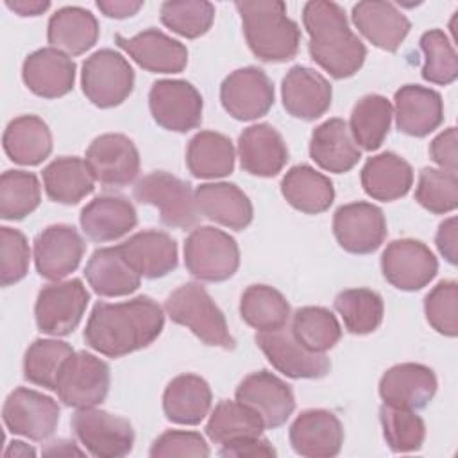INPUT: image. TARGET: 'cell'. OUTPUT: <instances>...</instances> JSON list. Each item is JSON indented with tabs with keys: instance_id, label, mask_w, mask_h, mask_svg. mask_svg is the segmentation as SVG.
Returning a JSON list of instances; mask_svg holds the SVG:
<instances>
[{
	"instance_id": "cell-1",
	"label": "cell",
	"mask_w": 458,
	"mask_h": 458,
	"mask_svg": "<svg viewBox=\"0 0 458 458\" xmlns=\"http://www.w3.org/2000/svg\"><path fill=\"white\" fill-rule=\"evenodd\" d=\"M163 326V308L147 295L123 302H97L86 322L84 340L107 358H122L150 345Z\"/></svg>"
},
{
	"instance_id": "cell-2",
	"label": "cell",
	"mask_w": 458,
	"mask_h": 458,
	"mask_svg": "<svg viewBox=\"0 0 458 458\" xmlns=\"http://www.w3.org/2000/svg\"><path fill=\"white\" fill-rule=\"evenodd\" d=\"M302 23L310 36V55L333 79L352 77L365 63L367 48L351 30L342 5L311 0L302 9Z\"/></svg>"
},
{
	"instance_id": "cell-3",
	"label": "cell",
	"mask_w": 458,
	"mask_h": 458,
	"mask_svg": "<svg viewBox=\"0 0 458 458\" xmlns=\"http://www.w3.org/2000/svg\"><path fill=\"white\" fill-rule=\"evenodd\" d=\"M240 13L243 34L250 52L265 63H284L295 57L301 43L299 25L286 14L279 0H243Z\"/></svg>"
},
{
	"instance_id": "cell-4",
	"label": "cell",
	"mask_w": 458,
	"mask_h": 458,
	"mask_svg": "<svg viewBox=\"0 0 458 458\" xmlns=\"http://www.w3.org/2000/svg\"><path fill=\"white\" fill-rule=\"evenodd\" d=\"M165 311L172 322L188 327L202 344L225 351L234 349L236 342L225 317L202 284L184 283L175 288L165 301Z\"/></svg>"
},
{
	"instance_id": "cell-5",
	"label": "cell",
	"mask_w": 458,
	"mask_h": 458,
	"mask_svg": "<svg viewBox=\"0 0 458 458\" xmlns=\"http://www.w3.org/2000/svg\"><path fill=\"white\" fill-rule=\"evenodd\" d=\"M184 265L199 281H227L240 267L238 243L222 229L199 225L184 242Z\"/></svg>"
},
{
	"instance_id": "cell-6",
	"label": "cell",
	"mask_w": 458,
	"mask_h": 458,
	"mask_svg": "<svg viewBox=\"0 0 458 458\" xmlns=\"http://www.w3.org/2000/svg\"><path fill=\"white\" fill-rule=\"evenodd\" d=\"M81 86L93 106L109 109L120 106L132 93L134 70L120 52L102 48L82 63Z\"/></svg>"
},
{
	"instance_id": "cell-7",
	"label": "cell",
	"mask_w": 458,
	"mask_h": 458,
	"mask_svg": "<svg viewBox=\"0 0 458 458\" xmlns=\"http://www.w3.org/2000/svg\"><path fill=\"white\" fill-rule=\"evenodd\" d=\"M134 199L156 206L161 222L168 227L188 229L197 224L200 215L190 182L161 170L147 174L136 182Z\"/></svg>"
},
{
	"instance_id": "cell-8",
	"label": "cell",
	"mask_w": 458,
	"mask_h": 458,
	"mask_svg": "<svg viewBox=\"0 0 458 458\" xmlns=\"http://www.w3.org/2000/svg\"><path fill=\"white\" fill-rule=\"evenodd\" d=\"M89 293L81 279L55 281L39 290L34 315L38 329L50 336L70 335L82 320Z\"/></svg>"
},
{
	"instance_id": "cell-9",
	"label": "cell",
	"mask_w": 458,
	"mask_h": 458,
	"mask_svg": "<svg viewBox=\"0 0 458 458\" xmlns=\"http://www.w3.org/2000/svg\"><path fill=\"white\" fill-rule=\"evenodd\" d=\"M72 429L86 451L98 458L125 456L134 445V429L131 422L106 410H77L72 415Z\"/></svg>"
},
{
	"instance_id": "cell-10",
	"label": "cell",
	"mask_w": 458,
	"mask_h": 458,
	"mask_svg": "<svg viewBox=\"0 0 458 458\" xmlns=\"http://www.w3.org/2000/svg\"><path fill=\"white\" fill-rule=\"evenodd\" d=\"M148 107L159 127L172 132H188L200 125L204 102L188 81L161 79L148 91Z\"/></svg>"
},
{
	"instance_id": "cell-11",
	"label": "cell",
	"mask_w": 458,
	"mask_h": 458,
	"mask_svg": "<svg viewBox=\"0 0 458 458\" xmlns=\"http://www.w3.org/2000/svg\"><path fill=\"white\" fill-rule=\"evenodd\" d=\"M109 383V365L91 352L79 351L66 361L55 392L66 406L95 408L106 399Z\"/></svg>"
},
{
	"instance_id": "cell-12",
	"label": "cell",
	"mask_w": 458,
	"mask_h": 458,
	"mask_svg": "<svg viewBox=\"0 0 458 458\" xmlns=\"http://www.w3.org/2000/svg\"><path fill=\"white\" fill-rule=\"evenodd\" d=\"M256 344L276 370L293 379L324 377L331 361L326 354L306 349L288 326L274 331H258Z\"/></svg>"
},
{
	"instance_id": "cell-13",
	"label": "cell",
	"mask_w": 458,
	"mask_h": 458,
	"mask_svg": "<svg viewBox=\"0 0 458 458\" xmlns=\"http://www.w3.org/2000/svg\"><path fill=\"white\" fill-rule=\"evenodd\" d=\"M385 279L397 290L415 292L433 281L438 261L429 247L419 240L401 238L386 245L381 254Z\"/></svg>"
},
{
	"instance_id": "cell-14",
	"label": "cell",
	"mask_w": 458,
	"mask_h": 458,
	"mask_svg": "<svg viewBox=\"0 0 458 458\" xmlns=\"http://www.w3.org/2000/svg\"><path fill=\"white\" fill-rule=\"evenodd\" d=\"M2 419L11 433L41 442L54 435L59 422V406L50 395L20 386L7 395Z\"/></svg>"
},
{
	"instance_id": "cell-15",
	"label": "cell",
	"mask_w": 458,
	"mask_h": 458,
	"mask_svg": "<svg viewBox=\"0 0 458 458\" xmlns=\"http://www.w3.org/2000/svg\"><path fill=\"white\" fill-rule=\"evenodd\" d=\"M220 102L234 120H258L274 106V84L261 68H238L224 79Z\"/></svg>"
},
{
	"instance_id": "cell-16",
	"label": "cell",
	"mask_w": 458,
	"mask_h": 458,
	"mask_svg": "<svg viewBox=\"0 0 458 458\" xmlns=\"http://www.w3.org/2000/svg\"><path fill=\"white\" fill-rule=\"evenodd\" d=\"M86 163L95 181L106 186H127L140 174V152L125 134L97 136L86 150Z\"/></svg>"
},
{
	"instance_id": "cell-17",
	"label": "cell",
	"mask_w": 458,
	"mask_h": 458,
	"mask_svg": "<svg viewBox=\"0 0 458 458\" xmlns=\"http://www.w3.org/2000/svg\"><path fill=\"white\" fill-rule=\"evenodd\" d=\"M333 233L344 250L351 254H370L386 238V220L377 206L370 202H351L335 211Z\"/></svg>"
},
{
	"instance_id": "cell-18",
	"label": "cell",
	"mask_w": 458,
	"mask_h": 458,
	"mask_svg": "<svg viewBox=\"0 0 458 458\" xmlns=\"http://www.w3.org/2000/svg\"><path fill=\"white\" fill-rule=\"evenodd\" d=\"M84 249V240L73 225H48L34 240L36 270L45 279L61 281L79 267Z\"/></svg>"
},
{
	"instance_id": "cell-19",
	"label": "cell",
	"mask_w": 458,
	"mask_h": 458,
	"mask_svg": "<svg viewBox=\"0 0 458 458\" xmlns=\"http://www.w3.org/2000/svg\"><path fill=\"white\" fill-rule=\"evenodd\" d=\"M236 401L252 408L263 420L265 428L283 426L295 410V397L281 377L259 370L242 379L236 388Z\"/></svg>"
},
{
	"instance_id": "cell-20",
	"label": "cell",
	"mask_w": 458,
	"mask_h": 458,
	"mask_svg": "<svg viewBox=\"0 0 458 458\" xmlns=\"http://www.w3.org/2000/svg\"><path fill=\"white\" fill-rule=\"evenodd\" d=\"M288 437L297 454L306 458H331L342 449L344 428L333 411L313 408L297 415Z\"/></svg>"
},
{
	"instance_id": "cell-21",
	"label": "cell",
	"mask_w": 458,
	"mask_h": 458,
	"mask_svg": "<svg viewBox=\"0 0 458 458\" xmlns=\"http://www.w3.org/2000/svg\"><path fill=\"white\" fill-rule=\"evenodd\" d=\"M283 107L299 120L320 118L331 106L333 89L329 81L308 66H292L281 82Z\"/></svg>"
},
{
	"instance_id": "cell-22",
	"label": "cell",
	"mask_w": 458,
	"mask_h": 458,
	"mask_svg": "<svg viewBox=\"0 0 458 458\" xmlns=\"http://www.w3.org/2000/svg\"><path fill=\"white\" fill-rule=\"evenodd\" d=\"M114 41L143 70L152 73H179L188 64L186 47L157 29H147L132 38L116 34Z\"/></svg>"
},
{
	"instance_id": "cell-23",
	"label": "cell",
	"mask_w": 458,
	"mask_h": 458,
	"mask_svg": "<svg viewBox=\"0 0 458 458\" xmlns=\"http://www.w3.org/2000/svg\"><path fill=\"white\" fill-rule=\"evenodd\" d=\"M25 86L41 98H59L73 89L75 63L64 52L47 47L29 54L21 66Z\"/></svg>"
},
{
	"instance_id": "cell-24",
	"label": "cell",
	"mask_w": 458,
	"mask_h": 458,
	"mask_svg": "<svg viewBox=\"0 0 458 458\" xmlns=\"http://www.w3.org/2000/svg\"><path fill=\"white\" fill-rule=\"evenodd\" d=\"M437 376L422 363H399L390 367L379 379V395L385 404L420 410L437 394Z\"/></svg>"
},
{
	"instance_id": "cell-25",
	"label": "cell",
	"mask_w": 458,
	"mask_h": 458,
	"mask_svg": "<svg viewBox=\"0 0 458 458\" xmlns=\"http://www.w3.org/2000/svg\"><path fill=\"white\" fill-rule=\"evenodd\" d=\"M394 114L397 129L413 138H424L444 122V104L438 91L406 84L395 91Z\"/></svg>"
},
{
	"instance_id": "cell-26",
	"label": "cell",
	"mask_w": 458,
	"mask_h": 458,
	"mask_svg": "<svg viewBox=\"0 0 458 458\" xmlns=\"http://www.w3.org/2000/svg\"><path fill=\"white\" fill-rule=\"evenodd\" d=\"M238 157L247 174L274 177L284 168L288 148L283 136L270 123H254L243 129L238 138Z\"/></svg>"
},
{
	"instance_id": "cell-27",
	"label": "cell",
	"mask_w": 458,
	"mask_h": 458,
	"mask_svg": "<svg viewBox=\"0 0 458 458\" xmlns=\"http://www.w3.org/2000/svg\"><path fill=\"white\" fill-rule=\"evenodd\" d=\"M352 21L374 47L386 52H395L411 29L410 20L392 2L381 0L358 2Z\"/></svg>"
},
{
	"instance_id": "cell-28",
	"label": "cell",
	"mask_w": 458,
	"mask_h": 458,
	"mask_svg": "<svg viewBox=\"0 0 458 458\" xmlns=\"http://www.w3.org/2000/svg\"><path fill=\"white\" fill-rule=\"evenodd\" d=\"M82 233L93 242H114L138 224L132 202L120 195H100L86 204L79 216Z\"/></svg>"
},
{
	"instance_id": "cell-29",
	"label": "cell",
	"mask_w": 458,
	"mask_h": 458,
	"mask_svg": "<svg viewBox=\"0 0 458 458\" xmlns=\"http://www.w3.org/2000/svg\"><path fill=\"white\" fill-rule=\"evenodd\" d=\"M118 247L127 263L141 277L157 279L177 267V243L165 231H140Z\"/></svg>"
},
{
	"instance_id": "cell-30",
	"label": "cell",
	"mask_w": 458,
	"mask_h": 458,
	"mask_svg": "<svg viewBox=\"0 0 458 458\" xmlns=\"http://www.w3.org/2000/svg\"><path fill=\"white\" fill-rule=\"evenodd\" d=\"M310 156L322 170L344 174L356 166L361 150L354 143L347 122L342 118H329L313 129Z\"/></svg>"
},
{
	"instance_id": "cell-31",
	"label": "cell",
	"mask_w": 458,
	"mask_h": 458,
	"mask_svg": "<svg viewBox=\"0 0 458 458\" xmlns=\"http://www.w3.org/2000/svg\"><path fill=\"white\" fill-rule=\"evenodd\" d=\"M199 213L206 218L234 229H245L254 216L250 199L233 182H204L195 190Z\"/></svg>"
},
{
	"instance_id": "cell-32",
	"label": "cell",
	"mask_w": 458,
	"mask_h": 458,
	"mask_svg": "<svg viewBox=\"0 0 458 458\" xmlns=\"http://www.w3.org/2000/svg\"><path fill=\"white\" fill-rule=\"evenodd\" d=\"M84 276L97 295L123 297L140 288L141 276L127 263L120 247L97 249L86 263Z\"/></svg>"
},
{
	"instance_id": "cell-33",
	"label": "cell",
	"mask_w": 458,
	"mask_h": 458,
	"mask_svg": "<svg viewBox=\"0 0 458 458\" xmlns=\"http://www.w3.org/2000/svg\"><path fill=\"white\" fill-rule=\"evenodd\" d=\"M213 394L208 381L197 374L174 377L163 392V411L168 420L184 426L200 424L211 410Z\"/></svg>"
},
{
	"instance_id": "cell-34",
	"label": "cell",
	"mask_w": 458,
	"mask_h": 458,
	"mask_svg": "<svg viewBox=\"0 0 458 458\" xmlns=\"http://www.w3.org/2000/svg\"><path fill=\"white\" fill-rule=\"evenodd\" d=\"M361 186L374 200H397L413 184V170L406 159L394 152H381L365 161L361 168Z\"/></svg>"
},
{
	"instance_id": "cell-35",
	"label": "cell",
	"mask_w": 458,
	"mask_h": 458,
	"mask_svg": "<svg viewBox=\"0 0 458 458\" xmlns=\"http://www.w3.org/2000/svg\"><path fill=\"white\" fill-rule=\"evenodd\" d=\"M98 32V21L91 11L66 5L50 16L47 38L54 48L66 55H81L97 43Z\"/></svg>"
},
{
	"instance_id": "cell-36",
	"label": "cell",
	"mask_w": 458,
	"mask_h": 458,
	"mask_svg": "<svg viewBox=\"0 0 458 458\" xmlns=\"http://www.w3.org/2000/svg\"><path fill=\"white\" fill-rule=\"evenodd\" d=\"M4 150L18 165L34 166L52 152V132L39 116L21 114L11 120L4 131Z\"/></svg>"
},
{
	"instance_id": "cell-37",
	"label": "cell",
	"mask_w": 458,
	"mask_h": 458,
	"mask_svg": "<svg viewBox=\"0 0 458 458\" xmlns=\"http://www.w3.org/2000/svg\"><path fill=\"white\" fill-rule=\"evenodd\" d=\"M281 193L292 208L306 215L324 213L335 200V188L329 177L310 165L292 166L281 181Z\"/></svg>"
},
{
	"instance_id": "cell-38",
	"label": "cell",
	"mask_w": 458,
	"mask_h": 458,
	"mask_svg": "<svg viewBox=\"0 0 458 458\" xmlns=\"http://www.w3.org/2000/svg\"><path fill=\"white\" fill-rule=\"evenodd\" d=\"M43 188L50 200L77 204L95 190V177L86 159L63 156L43 168Z\"/></svg>"
},
{
	"instance_id": "cell-39",
	"label": "cell",
	"mask_w": 458,
	"mask_h": 458,
	"mask_svg": "<svg viewBox=\"0 0 458 458\" xmlns=\"http://www.w3.org/2000/svg\"><path fill=\"white\" fill-rule=\"evenodd\" d=\"M186 166L199 179L229 175L234 170L233 141L215 131L197 132L186 148Z\"/></svg>"
},
{
	"instance_id": "cell-40",
	"label": "cell",
	"mask_w": 458,
	"mask_h": 458,
	"mask_svg": "<svg viewBox=\"0 0 458 458\" xmlns=\"http://www.w3.org/2000/svg\"><path fill=\"white\" fill-rule=\"evenodd\" d=\"M394 109L386 97L370 93L361 97L351 113L349 120V131L358 145V148L363 150H377L385 138L388 136L390 125H392Z\"/></svg>"
},
{
	"instance_id": "cell-41",
	"label": "cell",
	"mask_w": 458,
	"mask_h": 458,
	"mask_svg": "<svg viewBox=\"0 0 458 458\" xmlns=\"http://www.w3.org/2000/svg\"><path fill=\"white\" fill-rule=\"evenodd\" d=\"M265 429L261 417L240 401H220L209 415L206 433L211 442L225 445L242 438L259 437Z\"/></svg>"
},
{
	"instance_id": "cell-42",
	"label": "cell",
	"mask_w": 458,
	"mask_h": 458,
	"mask_svg": "<svg viewBox=\"0 0 458 458\" xmlns=\"http://www.w3.org/2000/svg\"><path fill=\"white\" fill-rule=\"evenodd\" d=\"M75 351L70 344L54 338H38L25 351L23 377L47 390H55L63 369Z\"/></svg>"
},
{
	"instance_id": "cell-43",
	"label": "cell",
	"mask_w": 458,
	"mask_h": 458,
	"mask_svg": "<svg viewBox=\"0 0 458 458\" xmlns=\"http://www.w3.org/2000/svg\"><path fill=\"white\" fill-rule=\"evenodd\" d=\"M240 315L258 331H274L288 324L290 304L279 290L268 284H250L242 293Z\"/></svg>"
},
{
	"instance_id": "cell-44",
	"label": "cell",
	"mask_w": 458,
	"mask_h": 458,
	"mask_svg": "<svg viewBox=\"0 0 458 458\" xmlns=\"http://www.w3.org/2000/svg\"><path fill=\"white\" fill-rule=\"evenodd\" d=\"M335 310L344 326L352 335H369L376 331L385 315V304L377 292L369 288H349L335 297Z\"/></svg>"
},
{
	"instance_id": "cell-45",
	"label": "cell",
	"mask_w": 458,
	"mask_h": 458,
	"mask_svg": "<svg viewBox=\"0 0 458 458\" xmlns=\"http://www.w3.org/2000/svg\"><path fill=\"white\" fill-rule=\"evenodd\" d=\"M290 329L306 349L320 354L333 349L342 336V327L336 317L322 306L299 308L292 315Z\"/></svg>"
},
{
	"instance_id": "cell-46",
	"label": "cell",
	"mask_w": 458,
	"mask_h": 458,
	"mask_svg": "<svg viewBox=\"0 0 458 458\" xmlns=\"http://www.w3.org/2000/svg\"><path fill=\"white\" fill-rule=\"evenodd\" d=\"M41 202V186L32 172L5 170L0 177V216L21 220Z\"/></svg>"
},
{
	"instance_id": "cell-47",
	"label": "cell",
	"mask_w": 458,
	"mask_h": 458,
	"mask_svg": "<svg viewBox=\"0 0 458 458\" xmlns=\"http://www.w3.org/2000/svg\"><path fill=\"white\" fill-rule=\"evenodd\" d=\"M161 23L172 32L195 39L204 36L215 21V5L206 0H168L159 9Z\"/></svg>"
},
{
	"instance_id": "cell-48",
	"label": "cell",
	"mask_w": 458,
	"mask_h": 458,
	"mask_svg": "<svg viewBox=\"0 0 458 458\" xmlns=\"http://www.w3.org/2000/svg\"><path fill=\"white\" fill-rule=\"evenodd\" d=\"M383 437L394 453L419 451L426 438V424L415 410L385 404L379 410Z\"/></svg>"
},
{
	"instance_id": "cell-49",
	"label": "cell",
	"mask_w": 458,
	"mask_h": 458,
	"mask_svg": "<svg viewBox=\"0 0 458 458\" xmlns=\"http://www.w3.org/2000/svg\"><path fill=\"white\" fill-rule=\"evenodd\" d=\"M424 54L422 79L433 84L447 86L458 77V57L453 41L440 29H431L420 36Z\"/></svg>"
},
{
	"instance_id": "cell-50",
	"label": "cell",
	"mask_w": 458,
	"mask_h": 458,
	"mask_svg": "<svg viewBox=\"0 0 458 458\" xmlns=\"http://www.w3.org/2000/svg\"><path fill=\"white\" fill-rule=\"evenodd\" d=\"M415 200L435 215L451 213L458 206V177L442 168H422L415 188Z\"/></svg>"
},
{
	"instance_id": "cell-51",
	"label": "cell",
	"mask_w": 458,
	"mask_h": 458,
	"mask_svg": "<svg viewBox=\"0 0 458 458\" xmlns=\"http://www.w3.org/2000/svg\"><path fill=\"white\" fill-rule=\"evenodd\" d=\"M424 313L429 326L449 338L458 335V284L440 281L424 299Z\"/></svg>"
},
{
	"instance_id": "cell-52",
	"label": "cell",
	"mask_w": 458,
	"mask_h": 458,
	"mask_svg": "<svg viewBox=\"0 0 458 458\" xmlns=\"http://www.w3.org/2000/svg\"><path fill=\"white\" fill-rule=\"evenodd\" d=\"M30 249L25 234L13 227H0V284L11 286L29 272Z\"/></svg>"
},
{
	"instance_id": "cell-53",
	"label": "cell",
	"mask_w": 458,
	"mask_h": 458,
	"mask_svg": "<svg viewBox=\"0 0 458 458\" xmlns=\"http://www.w3.org/2000/svg\"><path fill=\"white\" fill-rule=\"evenodd\" d=\"M148 454L152 458L163 456H209V445L206 444L204 437L197 431H181L170 429L159 435Z\"/></svg>"
},
{
	"instance_id": "cell-54",
	"label": "cell",
	"mask_w": 458,
	"mask_h": 458,
	"mask_svg": "<svg viewBox=\"0 0 458 458\" xmlns=\"http://www.w3.org/2000/svg\"><path fill=\"white\" fill-rule=\"evenodd\" d=\"M456 143H458V134L456 127H449L442 131L431 143H429V157L447 172L456 174L458 166V157H456Z\"/></svg>"
},
{
	"instance_id": "cell-55",
	"label": "cell",
	"mask_w": 458,
	"mask_h": 458,
	"mask_svg": "<svg viewBox=\"0 0 458 458\" xmlns=\"http://www.w3.org/2000/svg\"><path fill=\"white\" fill-rule=\"evenodd\" d=\"M220 456L225 458H258V456H276V449L272 444L259 437H250V438H242L231 444H225L218 449Z\"/></svg>"
},
{
	"instance_id": "cell-56",
	"label": "cell",
	"mask_w": 458,
	"mask_h": 458,
	"mask_svg": "<svg viewBox=\"0 0 458 458\" xmlns=\"http://www.w3.org/2000/svg\"><path fill=\"white\" fill-rule=\"evenodd\" d=\"M435 243H437L438 252L445 258V261L451 265H456V261H458V222H456V216H451L438 225Z\"/></svg>"
},
{
	"instance_id": "cell-57",
	"label": "cell",
	"mask_w": 458,
	"mask_h": 458,
	"mask_svg": "<svg viewBox=\"0 0 458 458\" xmlns=\"http://www.w3.org/2000/svg\"><path fill=\"white\" fill-rule=\"evenodd\" d=\"M97 7L107 18L123 20V18L134 16L143 7V2H132V0H98Z\"/></svg>"
},
{
	"instance_id": "cell-58",
	"label": "cell",
	"mask_w": 458,
	"mask_h": 458,
	"mask_svg": "<svg viewBox=\"0 0 458 458\" xmlns=\"http://www.w3.org/2000/svg\"><path fill=\"white\" fill-rule=\"evenodd\" d=\"M5 5L20 16H39L48 7V0H5Z\"/></svg>"
},
{
	"instance_id": "cell-59",
	"label": "cell",
	"mask_w": 458,
	"mask_h": 458,
	"mask_svg": "<svg viewBox=\"0 0 458 458\" xmlns=\"http://www.w3.org/2000/svg\"><path fill=\"white\" fill-rule=\"evenodd\" d=\"M43 454H48V456H59V454H82V451L79 447L73 445V442L70 440H54L50 442L45 449H43Z\"/></svg>"
},
{
	"instance_id": "cell-60",
	"label": "cell",
	"mask_w": 458,
	"mask_h": 458,
	"mask_svg": "<svg viewBox=\"0 0 458 458\" xmlns=\"http://www.w3.org/2000/svg\"><path fill=\"white\" fill-rule=\"evenodd\" d=\"M4 456H20V458L36 456V449L30 447L29 444L21 442V440H13V442L4 449Z\"/></svg>"
}]
</instances>
